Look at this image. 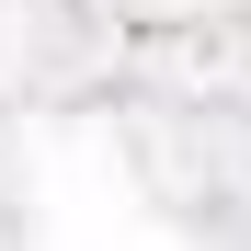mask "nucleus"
Returning <instances> with one entry per match:
<instances>
[]
</instances>
